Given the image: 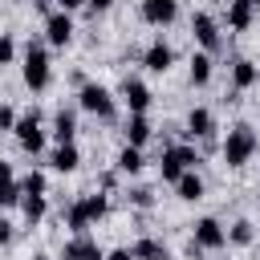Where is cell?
Here are the masks:
<instances>
[{
	"label": "cell",
	"instance_id": "16",
	"mask_svg": "<svg viewBox=\"0 0 260 260\" xmlns=\"http://www.w3.org/2000/svg\"><path fill=\"white\" fill-rule=\"evenodd\" d=\"M130 252H134V260H171L167 244H162V240H154V236H142Z\"/></svg>",
	"mask_w": 260,
	"mask_h": 260
},
{
	"label": "cell",
	"instance_id": "36",
	"mask_svg": "<svg viewBox=\"0 0 260 260\" xmlns=\"http://www.w3.org/2000/svg\"><path fill=\"white\" fill-rule=\"evenodd\" d=\"M32 8H37V12H45V16H49V0H32Z\"/></svg>",
	"mask_w": 260,
	"mask_h": 260
},
{
	"label": "cell",
	"instance_id": "3",
	"mask_svg": "<svg viewBox=\"0 0 260 260\" xmlns=\"http://www.w3.org/2000/svg\"><path fill=\"white\" fill-rule=\"evenodd\" d=\"M24 85L28 89H45L49 85V53H45L41 41L24 45Z\"/></svg>",
	"mask_w": 260,
	"mask_h": 260
},
{
	"label": "cell",
	"instance_id": "24",
	"mask_svg": "<svg viewBox=\"0 0 260 260\" xmlns=\"http://www.w3.org/2000/svg\"><path fill=\"white\" fill-rule=\"evenodd\" d=\"M20 207H24V219L37 223L45 215V195H20Z\"/></svg>",
	"mask_w": 260,
	"mask_h": 260
},
{
	"label": "cell",
	"instance_id": "33",
	"mask_svg": "<svg viewBox=\"0 0 260 260\" xmlns=\"http://www.w3.org/2000/svg\"><path fill=\"white\" fill-rule=\"evenodd\" d=\"M8 240H12V223H8V219H0V244H8Z\"/></svg>",
	"mask_w": 260,
	"mask_h": 260
},
{
	"label": "cell",
	"instance_id": "6",
	"mask_svg": "<svg viewBox=\"0 0 260 260\" xmlns=\"http://www.w3.org/2000/svg\"><path fill=\"white\" fill-rule=\"evenodd\" d=\"M12 130H16V138H20V146H24L28 154H41V150H45V130H41V114H37V110L20 114Z\"/></svg>",
	"mask_w": 260,
	"mask_h": 260
},
{
	"label": "cell",
	"instance_id": "18",
	"mask_svg": "<svg viewBox=\"0 0 260 260\" xmlns=\"http://www.w3.org/2000/svg\"><path fill=\"white\" fill-rule=\"evenodd\" d=\"M73 134H77L73 110H57V118H53V138H57V142H73Z\"/></svg>",
	"mask_w": 260,
	"mask_h": 260
},
{
	"label": "cell",
	"instance_id": "1",
	"mask_svg": "<svg viewBox=\"0 0 260 260\" xmlns=\"http://www.w3.org/2000/svg\"><path fill=\"white\" fill-rule=\"evenodd\" d=\"M106 211H110V199H106V195H81V199L65 211V223H69L77 236H85V228H89V223H98Z\"/></svg>",
	"mask_w": 260,
	"mask_h": 260
},
{
	"label": "cell",
	"instance_id": "11",
	"mask_svg": "<svg viewBox=\"0 0 260 260\" xmlns=\"http://www.w3.org/2000/svg\"><path fill=\"white\" fill-rule=\"evenodd\" d=\"M122 98H126L130 114H146V106H150V89H146L138 77H126V81H122Z\"/></svg>",
	"mask_w": 260,
	"mask_h": 260
},
{
	"label": "cell",
	"instance_id": "39",
	"mask_svg": "<svg viewBox=\"0 0 260 260\" xmlns=\"http://www.w3.org/2000/svg\"><path fill=\"white\" fill-rule=\"evenodd\" d=\"M256 203H260V195H256Z\"/></svg>",
	"mask_w": 260,
	"mask_h": 260
},
{
	"label": "cell",
	"instance_id": "27",
	"mask_svg": "<svg viewBox=\"0 0 260 260\" xmlns=\"http://www.w3.org/2000/svg\"><path fill=\"white\" fill-rule=\"evenodd\" d=\"M20 199V183L12 179V183H0V211L8 207V203H16Z\"/></svg>",
	"mask_w": 260,
	"mask_h": 260
},
{
	"label": "cell",
	"instance_id": "20",
	"mask_svg": "<svg viewBox=\"0 0 260 260\" xmlns=\"http://www.w3.org/2000/svg\"><path fill=\"white\" fill-rule=\"evenodd\" d=\"M256 77H260V73H256L252 61H236V65H232V89H236V93L248 89V85H256Z\"/></svg>",
	"mask_w": 260,
	"mask_h": 260
},
{
	"label": "cell",
	"instance_id": "22",
	"mask_svg": "<svg viewBox=\"0 0 260 260\" xmlns=\"http://www.w3.org/2000/svg\"><path fill=\"white\" fill-rule=\"evenodd\" d=\"M211 81V53H195L191 57V85H207Z\"/></svg>",
	"mask_w": 260,
	"mask_h": 260
},
{
	"label": "cell",
	"instance_id": "23",
	"mask_svg": "<svg viewBox=\"0 0 260 260\" xmlns=\"http://www.w3.org/2000/svg\"><path fill=\"white\" fill-rule=\"evenodd\" d=\"M146 162H142V150L138 146H126L122 154H118V171H126V175H138Z\"/></svg>",
	"mask_w": 260,
	"mask_h": 260
},
{
	"label": "cell",
	"instance_id": "17",
	"mask_svg": "<svg viewBox=\"0 0 260 260\" xmlns=\"http://www.w3.org/2000/svg\"><path fill=\"white\" fill-rule=\"evenodd\" d=\"M175 191H179V199L195 203V199H203V179H199L195 171H183V175L175 179Z\"/></svg>",
	"mask_w": 260,
	"mask_h": 260
},
{
	"label": "cell",
	"instance_id": "8",
	"mask_svg": "<svg viewBox=\"0 0 260 260\" xmlns=\"http://www.w3.org/2000/svg\"><path fill=\"white\" fill-rule=\"evenodd\" d=\"M191 32H195V41L203 45V53H215L223 41H219V24L207 16V12H195L191 16Z\"/></svg>",
	"mask_w": 260,
	"mask_h": 260
},
{
	"label": "cell",
	"instance_id": "10",
	"mask_svg": "<svg viewBox=\"0 0 260 260\" xmlns=\"http://www.w3.org/2000/svg\"><path fill=\"white\" fill-rule=\"evenodd\" d=\"M179 16V0H142V20L146 24H171Z\"/></svg>",
	"mask_w": 260,
	"mask_h": 260
},
{
	"label": "cell",
	"instance_id": "31",
	"mask_svg": "<svg viewBox=\"0 0 260 260\" xmlns=\"http://www.w3.org/2000/svg\"><path fill=\"white\" fill-rule=\"evenodd\" d=\"M106 260H134V252H130V248H114Z\"/></svg>",
	"mask_w": 260,
	"mask_h": 260
},
{
	"label": "cell",
	"instance_id": "19",
	"mask_svg": "<svg viewBox=\"0 0 260 260\" xmlns=\"http://www.w3.org/2000/svg\"><path fill=\"white\" fill-rule=\"evenodd\" d=\"M150 138V122H146V114H130V122H126V146H142Z\"/></svg>",
	"mask_w": 260,
	"mask_h": 260
},
{
	"label": "cell",
	"instance_id": "26",
	"mask_svg": "<svg viewBox=\"0 0 260 260\" xmlns=\"http://www.w3.org/2000/svg\"><path fill=\"white\" fill-rule=\"evenodd\" d=\"M228 240H232V244H240V248H244V244H252V223H248V219H236V223H232V232H228Z\"/></svg>",
	"mask_w": 260,
	"mask_h": 260
},
{
	"label": "cell",
	"instance_id": "29",
	"mask_svg": "<svg viewBox=\"0 0 260 260\" xmlns=\"http://www.w3.org/2000/svg\"><path fill=\"white\" fill-rule=\"evenodd\" d=\"M130 203H134V207H150V203H154V195H150L146 187H134V191H130Z\"/></svg>",
	"mask_w": 260,
	"mask_h": 260
},
{
	"label": "cell",
	"instance_id": "5",
	"mask_svg": "<svg viewBox=\"0 0 260 260\" xmlns=\"http://www.w3.org/2000/svg\"><path fill=\"white\" fill-rule=\"evenodd\" d=\"M77 102H81V110H89V114H93V118H102V122H110V118H114V98H110V89H102V85H93V81H85V85H81Z\"/></svg>",
	"mask_w": 260,
	"mask_h": 260
},
{
	"label": "cell",
	"instance_id": "14",
	"mask_svg": "<svg viewBox=\"0 0 260 260\" xmlns=\"http://www.w3.org/2000/svg\"><path fill=\"white\" fill-rule=\"evenodd\" d=\"M77 162H81V154H77V146H73V142H57V150L49 154V167H53V171H61V175L77 171Z\"/></svg>",
	"mask_w": 260,
	"mask_h": 260
},
{
	"label": "cell",
	"instance_id": "28",
	"mask_svg": "<svg viewBox=\"0 0 260 260\" xmlns=\"http://www.w3.org/2000/svg\"><path fill=\"white\" fill-rule=\"evenodd\" d=\"M16 57V45H12V37L8 32H0V65H8Z\"/></svg>",
	"mask_w": 260,
	"mask_h": 260
},
{
	"label": "cell",
	"instance_id": "4",
	"mask_svg": "<svg viewBox=\"0 0 260 260\" xmlns=\"http://www.w3.org/2000/svg\"><path fill=\"white\" fill-rule=\"evenodd\" d=\"M195 162H199L195 146H167V150H162L158 171H162V179H167V183H175L183 171H195Z\"/></svg>",
	"mask_w": 260,
	"mask_h": 260
},
{
	"label": "cell",
	"instance_id": "35",
	"mask_svg": "<svg viewBox=\"0 0 260 260\" xmlns=\"http://www.w3.org/2000/svg\"><path fill=\"white\" fill-rule=\"evenodd\" d=\"M81 4H85V0H57V8H61V12H73V8H81Z\"/></svg>",
	"mask_w": 260,
	"mask_h": 260
},
{
	"label": "cell",
	"instance_id": "32",
	"mask_svg": "<svg viewBox=\"0 0 260 260\" xmlns=\"http://www.w3.org/2000/svg\"><path fill=\"white\" fill-rule=\"evenodd\" d=\"M110 4H114V0H85V8H89V12H106Z\"/></svg>",
	"mask_w": 260,
	"mask_h": 260
},
{
	"label": "cell",
	"instance_id": "37",
	"mask_svg": "<svg viewBox=\"0 0 260 260\" xmlns=\"http://www.w3.org/2000/svg\"><path fill=\"white\" fill-rule=\"evenodd\" d=\"M244 4H252V8H256V4H260V0H244Z\"/></svg>",
	"mask_w": 260,
	"mask_h": 260
},
{
	"label": "cell",
	"instance_id": "25",
	"mask_svg": "<svg viewBox=\"0 0 260 260\" xmlns=\"http://www.w3.org/2000/svg\"><path fill=\"white\" fill-rule=\"evenodd\" d=\"M20 195H45V175L41 171H28L20 179Z\"/></svg>",
	"mask_w": 260,
	"mask_h": 260
},
{
	"label": "cell",
	"instance_id": "21",
	"mask_svg": "<svg viewBox=\"0 0 260 260\" xmlns=\"http://www.w3.org/2000/svg\"><path fill=\"white\" fill-rule=\"evenodd\" d=\"M228 24H232L236 32H244V28L252 24V4H244V0H232V8H228Z\"/></svg>",
	"mask_w": 260,
	"mask_h": 260
},
{
	"label": "cell",
	"instance_id": "2",
	"mask_svg": "<svg viewBox=\"0 0 260 260\" xmlns=\"http://www.w3.org/2000/svg\"><path fill=\"white\" fill-rule=\"evenodd\" d=\"M256 150V130L252 126H232L228 138H223V162L228 167H244Z\"/></svg>",
	"mask_w": 260,
	"mask_h": 260
},
{
	"label": "cell",
	"instance_id": "13",
	"mask_svg": "<svg viewBox=\"0 0 260 260\" xmlns=\"http://www.w3.org/2000/svg\"><path fill=\"white\" fill-rule=\"evenodd\" d=\"M187 134H191V138H211V134H215V118H211V110L195 106V110L187 114Z\"/></svg>",
	"mask_w": 260,
	"mask_h": 260
},
{
	"label": "cell",
	"instance_id": "7",
	"mask_svg": "<svg viewBox=\"0 0 260 260\" xmlns=\"http://www.w3.org/2000/svg\"><path fill=\"white\" fill-rule=\"evenodd\" d=\"M45 37H49V45H57V49H65L69 41H73V20H69V12H49L45 16Z\"/></svg>",
	"mask_w": 260,
	"mask_h": 260
},
{
	"label": "cell",
	"instance_id": "9",
	"mask_svg": "<svg viewBox=\"0 0 260 260\" xmlns=\"http://www.w3.org/2000/svg\"><path fill=\"white\" fill-rule=\"evenodd\" d=\"M191 244H199V248H211V252H215V248H223V244H228V232H223V223H219V219H211V215H207V219H199V223H195Z\"/></svg>",
	"mask_w": 260,
	"mask_h": 260
},
{
	"label": "cell",
	"instance_id": "30",
	"mask_svg": "<svg viewBox=\"0 0 260 260\" xmlns=\"http://www.w3.org/2000/svg\"><path fill=\"white\" fill-rule=\"evenodd\" d=\"M16 126V114H12V106H0V130H12Z\"/></svg>",
	"mask_w": 260,
	"mask_h": 260
},
{
	"label": "cell",
	"instance_id": "38",
	"mask_svg": "<svg viewBox=\"0 0 260 260\" xmlns=\"http://www.w3.org/2000/svg\"><path fill=\"white\" fill-rule=\"evenodd\" d=\"M32 260H49V256H32Z\"/></svg>",
	"mask_w": 260,
	"mask_h": 260
},
{
	"label": "cell",
	"instance_id": "12",
	"mask_svg": "<svg viewBox=\"0 0 260 260\" xmlns=\"http://www.w3.org/2000/svg\"><path fill=\"white\" fill-rule=\"evenodd\" d=\"M171 61H175V53H171V45H162V41H154V45L142 53V65H146L150 73H167Z\"/></svg>",
	"mask_w": 260,
	"mask_h": 260
},
{
	"label": "cell",
	"instance_id": "15",
	"mask_svg": "<svg viewBox=\"0 0 260 260\" xmlns=\"http://www.w3.org/2000/svg\"><path fill=\"white\" fill-rule=\"evenodd\" d=\"M65 260H106V256H102V248L89 236H77V240L65 244Z\"/></svg>",
	"mask_w": 260,
	"mask_h": 260
},
{
	"label": "cell",
	"instance_id": "34",
	"mask_svg": "<svg viewBox=\"0 0 260 260\" xmlns=\"http://www.w3.org/2000/svg\"><path fill=\"white\" fill-rule=\"evenodd\" d=\"M0 183H12V162L0 158Z\"/></svg>",
	"mask_w": 260,
	"mask_h": 260
}]
</instances>
